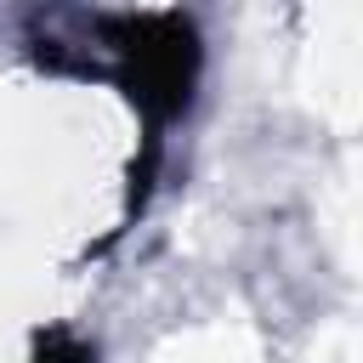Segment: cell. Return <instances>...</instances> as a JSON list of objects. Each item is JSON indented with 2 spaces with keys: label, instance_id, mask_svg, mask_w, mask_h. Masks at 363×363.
<instances>
[{
  "label": "cell",
  "instance_id": "1",
  "mask_svg": "<svg viewBox=\"0 0 363 363\" xmlns=\"http://www.w3.org/2000/svg\"><path fill=\"white\" fill-rule=\"evenodd\" d=\"M96 34L119 57L113 79L147 125H170L193 108L204 40L187 11H102Z\"/></svg>",
  "mask_w": 363,
  "mask_h": 363
}]
</instances>
